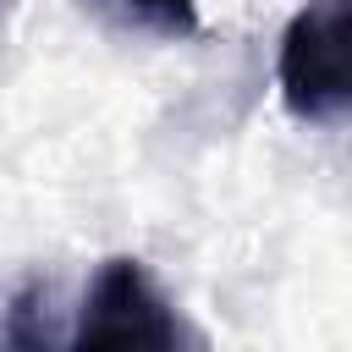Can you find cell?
<instances>
[{
  "label": "cell",
  "instance_id": "cell-2",
  "mask_svg": "<svg viewBox=\"0 0 352 352\" xmlns=\"http://www.w3.org/2000/svg\"><path fill=\"white\" fill-rule=\"evenodd\" d=\"M66 341L72 346H182V341H198V336L182 324V314L154 286L143 258L116 253V258L99 264Z\"/></svg>",
  "mask_w": 352,
  "mask_h": 352
},
{
  "label": "cell",
  "instance_id": "cell-5",
  "mask_svg": "<svg viewBox=\"0 0 352 352\" xmlns=\"http://www.w3.org/2000/svg\"><path fill=\"white\" fill-rule=\"evenodd\" d=\"M6 11H11V0H0V22H6Z\"/></svg>",
  "mask_w": 352,
  "mask_h": 352
},
{
  "label": "cell",
  "instance_id": "cell-1",
  "mask_svg": "<svg viewBox=\"0 0 352 352\" xmlns=\"http://www.w3.org/2000/svg\"><path fill=\"white\" fill-rule=\"evenodd\" d=\"M280 104L314 126H352V0H308L275 55Z\"/></svg>",
  "mask_w": 352,
  "mask_h": 352
},
{
  "label": "cell",
  "instance_id": "cell-3",
  "mask_svg": "<svg viewBox=\"0 0 352 352\" xmlns=\"http://www.w3.org/2000/svg\"><path fill=\"white\" fill-rule=\"evenodd\" d=\"M77 6L121 33H148V38H170V44L192 38L204 28L198 0H77Z\"/></svg>",
  "mask_w": 352,
  "mask_h": 352
},
{
  "label": "cell",
  "instance_id": "cell-4",
  "mask_svg": "<svg viewBox=\"0 0 352 352\" xmlns=\"http://www.w3.org/2000/svg\"><path fill=\"white\" fill-rule=\"evenodd\" d=\"M50 297V286H38V280H28L11 302H6V324H0V341L6 346H50L55 336H50V324H38V302Z\"/></svg>",
  "mask_w": 352,
  "mask_h": 352
}]
</instances>
